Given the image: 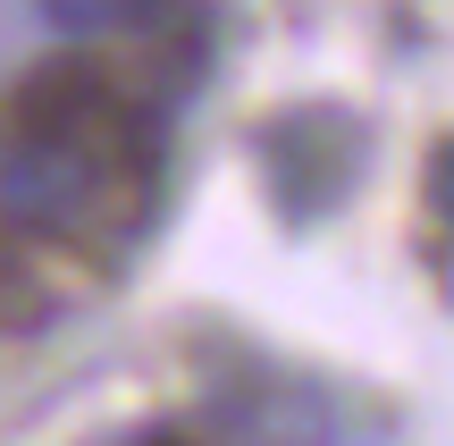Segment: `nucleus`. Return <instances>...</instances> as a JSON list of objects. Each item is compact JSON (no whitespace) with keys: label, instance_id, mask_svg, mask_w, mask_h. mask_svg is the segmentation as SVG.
<instances>
[{"label":"nucleus","instance_id":"nucleus-5","mask_svg":"<svg viewBox=\"0 0 454 446\" xmlns=\"http://www.w3.org/2000/svg\"><path fill=\"white\" fill-rule=\"evenodd\" d=\"M135 446H194L185 430H152V438H135Z\"/></svg>","mask_w":454,"mask_h":446},{"label":"nucleus","instance_id":"nucleus-6","mask_svg":"<svg viewBox=\"0 0 454 446\" xmlns=\"http://www.w3.org/2000/svg\"><path fill=\"white\" fill-rule=\"evenodd\" d=\"M51 9H84V0H51Z\"/></svg>","mask_w":454,"mask_h":446},{"label":"nucleus","instance_id":"nucleus-2","mask_svg":"<svg viewBox=\"0 0 454 446\" xmlns=\"http://www.w3.org/2000/svg\"><path fill=\"white\" fill-rule=\"evenodd\" d=\"M127 127H152V110L101 51H51L0 101L9 144H84V135H127Z\"/></svg>","mask_w":454,"mask_h":446},{"label":"nucleus","instance_id":"nucleus-3","mask_svg":"<svg viewBox=\"0 0 454 446\" xmlns=\"http://www.w3.org/2000/svg\"><path fill=\"white\" fill-rule=\"evenodd\" d=\"M253 144H261L270 202L294 219V228L328 219L345 194H354L362 160H371V127H362L354 110H337V101H294V110H278Z\"/></svg>","mask_w":454,"mask_h":446},{"label":"nucleus","instance_id":"nucleus-1","mask_svg":"<svg viewBox=\"0 0 454 446\" xmlns=\"http://www.w3.org/2000/svg\"><path fill=\"white\" fill-rule=\"evenodd\" d=\"M152 177H160V135H84V144H9L0 135V219L26 236H59V245H101V236H135L152 211Z\"/></svg>","mask_w":454,"mask_h":446},{"label":"nucleus","instance_id":"nucleus-4","mask_svg":"<svg viewBox=\"0 0 454 446\" xmlns=\"http://www.w3.org/2000/svg\"><path fill=\"white\" fill-rule=\"evenodd\" d=\"M421 211H429V236L454 219V152L429 144V177H421Z\"/></svg>","mask_w":454,"mask_h":446}]
</instances>
